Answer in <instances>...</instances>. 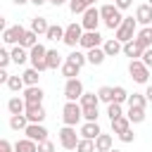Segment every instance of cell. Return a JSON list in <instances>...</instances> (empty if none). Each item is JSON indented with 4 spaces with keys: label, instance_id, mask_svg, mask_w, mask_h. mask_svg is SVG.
<instances>
[{
    "label": "cell",
    "instance_id": "cell-21",
    "mask_svg": "<svg viewBox=\"0 0 152 152\" xmlns=\"http://www.w3.org/2000/svg\"><path fill=\"white\" fill-rule=\"evenodd\" d=\"M112 135L109 133H100L97 138H95V152H109L112 150Z\"/></svg>",
    "mask_w": 152,
    "mask_h": 152
},
{
    "label": "cell",
    "instance_id": "cell-39",
    "mask_svg": "<svg viewBox=\"0 0 152 152\" xmlns=\"http://www.w3.org/2000/svg\"><path fill=\"white\" fill-rule=\"evenodd\" d=\"M66 59H69V62H74L76 66H83V64L88 62V55H83L81 50H74V52H71V55H69Z\"/></svg>",
    "mask_w": 152,
    "mask_h": 152
},
{
    "label": "cell",
    "instance_id": "cell-16",
    "mask_svg": "<svg viewBox=\"0 0 152 152\" xmlns=\"http://www.w3.org/2000/svg\"><path fill=\"white\" fill-rule=\"evenodd\" d=\"M142 52H145V50L138 45V40H135V38H133V40H128V43H124V55H126V57H131V59H140V57H142Z\"/></svg>",
    "mask_w": 152,
    "mask_h": 152
},
{
    "label": "cell",
    "instance_id": "cell-5",
    "mask_svg": "<svg viewBox=\"0 0 152 152\" xmlns=\"http://www.w3.org/2000/svg\"><path fill=\"white\" fill-rule=\"evenodd\" d=\"M83 33H86V31H83V26L74 21V24H69V26L64 28V40H62V43H64V45H69V48H76V45H81Z\"/></svg>",
    "mask_w": 152,
    "mask_h": 152
},
{
    "label": "cell",
    "instance_id": "cell-29",
    "mask_svg": "<svg viewBox=\"0 0 152 152\" xmlns=\"http://www.w3.org/2000/svg\"><path fill=\"white\" fill-rule=\"evenodd\" d=\"M131 128V121H128V116H119V119H114L112 121V131L116 133V135H121L124 131H128Z\"/></svg>",
    "mask_w": 152,
    "mask_h": 152
},
{
    "label": "cell",
    "instance_id": "cell-7",
    "mask_svg": "<svg viewBox=\"0 0 152 152\" xmlns=\"http://www.w3.org/2000/svg\"><path fill=\"white\" fill-rule=\"evenodd\" d=\"M78 142H81V138L76 135V128H74V126L59 128V145H62L64 150H76Z\"/></svg>",
    "mask_w": 152,
    "mask_h": 152
},
{
    "label": "cell",
    "instance_id": "cell-49",
    "mask_svg": "<svg viewBox=\"0 0 152 152\" xmlns=\"http://www.w3.org/2000/svg\"><path fill=\"white\" fill-rule=\"evenodd\" d=\"M114 5H116L119 10H128V7L133 5V0H114Z\"/></svg>",
    "mask_w": 152,
    "mask_h": 152
},
{
    "label": "cell",
    "instance_id": "cell-25",
    "mask_svg": "<svg viewBox=\"0 0 152 152\" xmlns=\"http://www.w3.org/2000/svg\"><path fill=\"white\" fill-rule=\"evenodd\" d=\"M10 55H12V62H14V64H24L26 59H31V57H28V50H26V48H21V45L12 48V52H10Z\"/></svg>",
    "mask_w": 152,
    "mask_h": 152
},
{
    "label": "cell",
    "instance_id": "cell-26",
    "mask_svg": "<svg viewBox=\"0 0 152 152\" xmlns=\"http://www.w3.org/2000/svg\"><path fill=\"white\" fill-rule=\"evenodd\" d=\"M86 55H88V62H90V64H95V66H100V64L104 62V57H107L102 48H93V50H88Z\"/></svg>",
    "mask_w": 152,
    "mask_h": 152
},
{
    "label": "cell",
    "instance_id": "cell-50",
    "mask_svg": "<svg viewBox=\"0 0 152 152\" xmlns=\"http://www.w3.org/2000/svg\"><path fill=\"white\" fill-rule=\"evenodd\" d=\"M10 81V74H7V69H0V83H7Z\"/></svg>",
    "mask_w": 152,
    "mask_h": 152
},
{
    "label": "cell",
    "instance_id": "cell-43",
    "mask_svg": "<svg viewBox=\"0 0 152 152\" xmlns=\"http://www.w3.org/2000/svg\"><path fill=\"white\" fill-rule=\"evenodd\" d=\"M97 116H100L97 104H95V107H83V119H86V121H97Z\"/></svg>",
    "mask_w": 152,
    "mask_h": 152
},
{
    "label": "cell",
    "instance_id": "cell-13",
    "mask_svg": "<svg viewBox=\"0 0 152 152\" xmlns=\"http://www.w3.org/2000/svg\"><path fill=\"white\" fill-rule=\"evenodd\" d=\"M26 119H28V124H43V119H45L43 104H26Z\"/></svg>",
    "mask_w": 152,
    "mask_h": 152
},
{
    "label": "cell",
    "instance_id": "cell-57",
    "mask_svg": "<svg viewBox=\"0 0 152 152\" xmlns=\"http://www.w3.org/2000/svg\"><path fill=\"white\" fill-rule=\"evenodd\" d=\"M90 2H97V0H90Z\"/></svg>",
    "mask_w": 152,
    "mask_h": 152
},
{
    "label": "cell",
    "instance_id": "cell-30",
    "mask_svg": "<svg viewBox=\"0 0 152 152\" xmlns=\"http://www.w3.org/2000/svg\"><path fill=\"white\" fill-rule=\"evenodd\" d=\"M88 7H93L90 0H69V10H71L74 14H83Z\"/></svg>",
    "mask_w": 152,
    "mask_h": 152
},
{
    "label": "cell",
    "instance_id": "cell-37",
    "mask_svg": "<svg viewBox=\"0 0 152 152\" xmlns=\"http://www.w3.org/2000/svg\"><path fill=\"white\" fill-rule=\"evenodd\" d=\"M145 104H147V97H145V95H138V93H133V95L128 97V107H135V109H145Z\"/></svg>",
    "mask_w": 152,
    "mask_h": 152
},
{
    "label": "cell",
    "instance_id": "cell-42",
    "mask_svg": "<svg viewBox=\"0 0 152 152\" xmlns=\"http://www.w3.org/2000/svg\"><path fill=\"white\" fill-rule=\"evenodd\" d=\"M76 152H95V140H88V138H81Z\"/></svg>",
    "mask_w": 152,
    "mask_h": 152
},
{
    "label": "cell",
    "instance_id": "cell-12",
    "mask_svg": "<svg viewBox=\"0 0 152 152\" xmlns=\"http://www.w3.org/2000/svg\"><path fill=\"white\" fill-rule=\"evenodd\" d=\"M43 97H45V93H43L40 86H28V88L24 90L26 104H43Z\"/></svg>",
    "mask_w": 152,
    "mask_h": 152
},
{
    "label": "cell",
    "instance_id": "cell-33",
    "mask_svg": "<svg viewBox=\"0 0 152 152\" xmlns=\"http://www.w3.org/2000/svg\"><path fill=\"white\" fill-rule=\"evenodd\" d=\"M126 116H128V121H131V124H140V121H145V109H135V107H128Z\"/></svg>",
    "mask_w": 152,
    "mask_h": 152
},
{
    "label": "cell",
    "instance_id": "cell-44",
    "mask_svg": "<svg viewBox=\"0 0 152 152\" xmlns=\"http://www.w3.org/2000/svg\"><path fill=\"white\" fill-rule=\"evenodd\" d=\"M12 62V55L7 50H0V69H7V64Z\"/></svg>",
    "mask_w": 152,
    "mask_h": 152
},
{
    "label": "cell",
    "instance_id": "cell-41",
    "mask_svg": "<svg viewBox=\"0 0 152 152\" xmlns=\"http://www.w3.org/2000/svg\"><path fill=\"white\" fill-rule=\"evenodd\" d=\"M107 116H109V121H114V119L124 116V112H121V104H116V102L107 104Z\"/></svg>",
    "mask_w": 152,
    "mask_h": 152
},
{
    "label": "cell",
    "instance_id": "cell-19",
    "mask_svg": "<svg viewBox=\"0 0 152 152\" xmlns=\"http://www.w3.org/2000/svg\"><path fill=\"white\" fill-rule=\"evenodd\" d=\"M7 109H10V114H26V100L19 97V95H14V97H10Z\"/></svg>",
    "mask_w": 152,
    "mask_h": 152
},
{
    "label": "cell",
    "instance_id": "cell-31",
    "mask_svg": "<svg viewBox=\"0 0 152 152\" xmlns=\"http://www.w3.org/2000/svg\"><path fill=\"white\" fill-rule=\"evenodd\" d=\"M38 74H40V71H38V69H33V66H31V69H26V71L21 74V78H24L26 88H28V86H38V78H40Z\"/></svg>",
    "mask_w": 152,
    "mask_h": 152
},
{
    "label": "cell",
    "instance_id": "cell-54",
    "mask_svg": "<svg viewBox=\"0 0 152 152\" xmlns=\"http://www.w3.org/2000/svg\"><path fill=\"white\" fill-rule=\"evenodd\" d=\"M31 2H33V5H38V7H40V5H45V2H48V0H31Z\"/></svg>",
    "mask_w": 152,
    "mask_h": 152
},
{
    "label": "cell",
    "instance_id": "cell-14",
    "mask_svg": "<svg viewBox=\"0 0 152 152\" xmlns=\"http://www.w3.org/2000/svg\"><path fill=\"white\" fill-rule=\"evenodd\" d=\"M100 43H102V36H100L97 31H86L83 38H81V48H86V50L100 48Z\"/></svg>",
    "mask_w": 152,
    "mask_h": 152
},
{
    "label": "cell",
    "instance_id": "cell-9",
    "mask_svg": "<svg viewBox=\"0 0 152 152\" xmlns=\"http://www.w3.org/2000/svg\"><path fill=\"white\" fill-rule=\"evenodd\" d=\"M83 19H81V26H83V31H97V24H100V10H95V7H88L83 14H81Z\"/></svg>",
    "mask_w": 152,
    "mask_h": 152
},
{
    "label": "cell",
    "instance_id": "cell-24",
    "mask_svg": "<svg viewBox=\"0 0 152 152\" xmlns=\"http://www.w3.org/2000/svg\"><path fill=\"white\" fill-rule=\"evenodd\" d=\"M48 28H50V24L45 21V17H33V19H31V31H36L38 36H40V33L48 36Z\"/></svg>",
    "mask_w": 152,
    "mask_h": 152
},
{
    "label": "cell",
    "instance_id": "cell-51",
    "mask_svg": "<svg viewBox=\"0 0 152 152\" xmlns=\"http://www.w3.org/2000/svg\"><path fill=\"white\" fill-rule=\"evenodd\" d=\"M145 97H147V102H152V86H147V90H145Z\"/></svg>",
    "mask_w": 152,
    "mask_h": 152
},
{
    "label": "cell",
    "instance_id": "cell-23",
    "mask_svg": "<svg viewBox=\"0 0 152 152\" xmlns=\"http://www.w3.org/2000/svg\"><path fill=\"white\" fill-rule=\"evenodd\" d=\"M14 152H38V142L28 140V138H21L14 142Z\"/></svg>",
    "mask_w": 152,
    "mask_h": 152
},
{
    "label": "cell",
    "instance_id": "cell-15",
    "mask_svg": "<svg viewBox=\"0 0 152 152\" xmlns=\"http://www.w3.org/2000/svg\"><path fill=\"white\" fill-rule=\"evenodd\" d=\"M135 19H138V24L150 26L152 24V7L150 5H138L135 7Z\"/></svg>",
    "mask_w": 152,
    "mask_h": 152
},
{
    "label": "cell",
    "instance_id": "cell-18",
    "mask_svg": "<svg viewBox=\"0 0 152 152\" xmlns=\"http://www.w3.org/2000/svg\"><path fill=\"white\" fill-rule=\"evenodd\" d=\"M135 40H138V45H140L142 50H147V48H152V26H142V28L138 31V36H135Z\"/></svg>",
    "mask_w": 152,
    "mask_h": 152
},
{
    "label": "cell",
    "instance_id": "cell-34",
    "mask_svg": "<svg viewBox=\"0 0 152 152\" xmlns=\"http://www.w3.org/2000/svg\"><path fill=\"white\" fill-rule=\"evenodd\" d=\"M64 62H62V55L57 52V50H48V66L50 69H57V66H62Z\"/></svg>",
    "mask_w": 152,
    "mask_h": 152
},
{
    "label": "cell",
    "instance_id": "cell-20",
    "mask_svg": "<svg viewBox=\"0 0 152 152\" xmlns=\"http://www.w3.org/2000/svg\"><path fill=\"white\" fill-rule=\"evenodd\" d=\"M102 50H104L107 57H116L119 52H124V43H119L116 38H109V40L102 45Z\"/></svg>",
    "mask_w": 152,
    "mask_h": 152
},
{
    "label": "cell",
    "instance_id": "cell-46",
    "mask_svg": "<svg viewBox=\"0 0 152 152\" xmlns=\"http://www.w3.org/2000/svg\"><path fill=\"white\" fill-rule=\"evenodd\" d=\"M38 152H55V142H50V140L38 142Z\"/></svg>",
    "mask_w": 152,
    "mask_h": 152
},
{
    "label": "cell",
    "instance_id": "cell-1",
    "mask_svg": "<svg viewBox=\"0 0 152 152\" xmlns=\"http://www.w3.org/2000/svg\"><path fill=\"white\" fill-rule=\"evenodd\" d=\"M100 17H102L104 26L112 28V31H116V28L121 26V21H124L121 10H119L116 5H102V7H100Z\"/></svg>",
    "mask_w": 152,
    "mask_h": 152
},
{
    "label": "cell",
    "instance_id": "cell-47",
    "mask_svg": "<svg viewBox=\"0 0 152 152\" xmlns=\"http://www.w3.org/2000/svg\"><path fill=\"white\" fill-rule=\"evenodd\" d=\"M140 59H142V64H145V66H152V48H147V50L142 52V57H140Z\"/></svg>",
    "mask_w": 152,
    "mask_h": 152
},
{
    "label": "cell",
    "instance_id": "cell-3",
    "mask_svg": "<svg viewBox=\"0 0 152 152\" xmlns=\"http://www.w3.org/2000/svg\"><path fill=\"white\" fill-rule=\"evenodd\" d=\"M81 119H83V107L78 102H66L62 107V121H64V126H76Z\"/></svg>",
    "mask_w": 152,
    "mask_h": 152
},
{
    "label": "cell",
    "instance_id": "cell-52",
    "mask_svg": "<svg viewBox=\"0 0 152 152\" xmlns=\"http://www.w3.org/2000/svg\"><path fill=\"white\" fill-rule=\"evenodd\" d=\"M48 2H50V5H55V7H59V5H64L66 0H48Z\"/></svg>",
    "mask_w": 152,
    "mask_h": 152
},
{
    "label": "cell",
    "instance_id": "cell-38",
    "mask_svg": "<svg viewBox=\"0 0 152 152\" xmlns=\"http://www.w3.org/2000/svg\"><path fill=\"white\" fill-rule=\"evenodd\" d=\"M48 40H64V28L57 24V26H50L48 28Z\"/></svg>",
    "mask_w": 152,
    "mask_h": 152
},
{
    "label": "cell",
    "instance_id": "cell-17",
    "mask_svg": "<svg viewBox=\"0 0 152 152\" xmlns=\"http://www.w3.org/2000/svg\"><path fill=\"white\" fill-rule=\"evenodd\" d=\"M102 131H100V126H97V121H86L83 126H81V138H88V140H95L97 135H100Z\"/></svg>",
    "mask_w": 152,
    "mask_h": 152
},
{
    "label": "cell",
    "instance_id": "cell-11",
    "mask_svg": "<svg viewBox=\"0 0 152 152\" xmlns=\"http://www.w3.org/2000/svg\"><path fill=\"white\" fill-rule=\"evenodd\" d=\"M24 33H26V28H24L21 24H17V26H10V28L2 31V40H5L7 45H14V43H21Z\"/></svg>",
    "mask_w": 152,
    "mask_h": 152
},
{
    "label": "cell",
    "instance_id": "cell-35",
    "mask_svg": "<svg viewBox=\"0 0 152 152\" xmlns=\"http://www.w3.org/2000/svg\"><path fill=\"white\" fill-rule=\"evenodd\" d=\"M24 86H26V83H24V78H21V76H10V81H7V88H10L12 93H19V90H26Z\"/></svg>",
    "mask_w": 152,
    "mask_h": 152
},
{
    "label": "cell",
    "instance_id": "cell-4",
    "mask_svg": "<svg viewBox=\"0 0 152 152\" xmlns=\"http://www.w3.org/2000/svg\"><path fill=\"white\" fill-rule=\"evenodd\" d=\"M28 57H31V64H33V69H38V71H48L50 66H48V48L45 45H36V48H31L28 50Z\"/></svg>",
    "mask_w": 152,
    "mask_h": 152
},
{
    "label": "cell",
    "instance_id": "cell-2",
    "mask_svg": "<svg viewBox=\"0 0 152 152\" xmlns=\"http://www.w3.org/2000/svg\"><path fill=\"white\" fill-rule=\"evenodd\" d=\"M135 31H138V19H133V17H124L121 26L114 31V38H116L119 43H128V40H133V36H138Z\"/></svg>",
    "mask_w": 152,
    "mask_h": 152
},
{
    "label": "cell",
    "instance_id": "cell-32",
    "mask_svg": "<svg viewBox=\"0 0 152 152\" xmlns=\"http://www.w3.org/2000/svg\"><path fill=\"white\" fill-rule=\"evenodd\" d=\"M97 97H100V102L112 104V102H114V88H112V86H102V88L97 90Z\"/></svg>",
    "mask_w": 152,
    "mask_h": 152
},
{
    "label": "cell",
    "instance_id": "cell-56",
    "mask_svg": "<svg viewBox=\"0 0 152 152\" xmlns=\"http://www.w3.org/2000/svg\"><path fill=\"white\" fill-rule=\"evenodd\" d=\"M147 5H150V7H152V0H147Z\"/></svg>",
    "mask_w": 152,
    "mask_h": 152
},
{
    "label": "cell",
    "instance_id": "cell-53",
    "mask_svg": "<svg viewBox=\"0 0 152 152\" xmlns=\"http://www.w3.org/2000/svg\"><path fill=\"white\" fill-rule=\"evenodd\" d=\"M14 5H26V2H31V0H12Z\"/></svg>",
    "mask_w": 152,
    "mask_h": 152
},
{
    "label": "cell",
    "instance_id": "cell-40",
    "mask_svg": "<svg viewBox=\"0 0 152 152\" xmlns=\"http://www.w3.org/2000/svg\"><path fill=\"white\" fill-rule=\"evenodd\" d=\"M128 97H131V95L126 93V88H124V86H116V88H114V102H116V104L128 102Z\"/></svg>",
    "mask_w": 152,
    "mask_h": 152
},
{
    "label": "cell",
    "instance_id": "cell-22",
    "mask_svg": "<svg viewBox=\"0 0 152 152\" xmlns=\"http://www.w3.org/2000/svg\"><path fill=\"white\" fill-rule=\"evenodd\" d=\"M26 126H28L26 114H12L10 116V128L12 131H26Z\"/></svg>",
    "mask_w": 152,
    "mask_h": 152
},
{
    "label": "cell",
    "instance_id": "cell-48",
    "mask_svg": "<svg viewBox=\"0 0 152 152\" xmlns=\"http://www.w3.org/2000/svg\"><path fill=\"white\" fill-rule=\"evenodd\" d=\"M0 152H14V145L10 140H0Z\"/></svg>",
    "mask_w": 152,
    "mask_h": 152
},
{
    "label": "cell",
    "instance_id": "cell-36",
    "mask_svg": "<svg viewBox=\"0 0 152 152\" xmlns=\"http://www.w3.org/2000/svg\"><path fill=\"white\" fill-rule=\"evenodd\" d=\"M97 102H100V97H97L95 93H83V95H81V100H78V104H81V107H95Z\"/></svg>",
    "mask_w": 152,
    "mask_h": 152
},
{
    "label": "cell",
    "instance_id": "cell-6",
    "mask_svg": "<svg viewBox=\"0 0 152 152\" xmlns=\"http://www.w3.org/2000/svg\"><path fill=\"white\" fill-rule=\"evenodd\" d=\"M128 74H131V78H133L135 83H147V78H150V66H145L142 59H131Z\"/></svg>",
    "mask_w": 152,
    "mask_h": 152
},
{
    "label": "cell",
    "instance_id": "cell-28",
    "mask_svg": "<svg viewBox=\"0 0 152 152\" xmlns=\"http://www.w3.org/2000/svg\"><path fill=\"white\" fill-rule=\"evenodd\" d=\"M78 71H81V66H76V64H74V62H69V59L62 64V76H64L66 81H69V78H76V76H78Z\"/></svg>",
    "mask_w": 152,
    "mask_h": 152
},
{
    "label": "cell",
    "instance_id": "cell-55",
    "mask_svg": "<svg viewBox=\"0 0 152 152\" xmlns=\"http://www.w3.org/2000/svg\"><path fill=\"white\" fill-rule=\"evenodd\" d=\"M109 152H121V150H116V147H112V150H109Z\"/></svg>",
    "mask_w": 152,
    "mask_h": 152
},
{
    "label": "cell",
    "instance_id": "cell-45",
    "mask_svg": "<svg viewBox=\"0 0 152 152\" xmlns=\"http://www.w3.org/2000/svg\"><path fill=\"white\" fill-rule=\"evenodd\" d=\"M119 140H121V142H133V140H135V133L128 128V131H124V133L119 135Z\"/></svg>",
    "mask_w": 152,
    "mask_h": 152
},
{
    "label": "cell",
    "instance_id": "cell-10",
    "mask_svg": "<svg viewBox=\"0 0 152 152\" xmlns=\"http://www.w3.org/2000/svg\"><path fill=\"white\" fill-rule=\"evenodd\" d=\"M24 133H26V138L33 140V142H45V140H48V128H45L43 124H28Z\"/></svg>",
    "mask_w": 152,
    "mask_h": 152
},
{
    "label": "cell",
    "instance_id": "cell-27",
    "mask_svg": "<svg viewBox=\"0 0 152 152\" xmlns=\"http://www.w3.org/2000/svg\"><path fill=\"white\" fill-rule=\"evenodd\" d=\"M19 45H21V48H26V50H31V48H36V45H38V33L28 28V31L24 33V38H21V43H19Z\"/></svg>",
    "mask_w": 152,
    "mask_h": 152
},
{
    "label": "cell",
    "instance_id": "cell-8",
    "mask_svg": "<svg viewBox=\"0 0 152 152\" xmlns=\"http://www.w3.org/2000/svg\"><path fill=\"white\" fill-rule=\"evenodd\" d=\"M83 93H86V90H83V83H81L78 78H69V81L64 83V97H66V102L81 100Z\"/></svg>",
    "mask_w": 152,
    "mask_h": 152
}]
</instances>
